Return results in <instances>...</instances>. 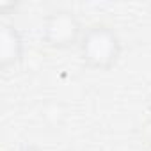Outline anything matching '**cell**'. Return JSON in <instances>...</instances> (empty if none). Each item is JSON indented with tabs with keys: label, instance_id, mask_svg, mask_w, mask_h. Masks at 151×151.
<instances>
[{
	"label": "cell",
	"instance_id": "cell-1",
	"mask_svg": "<svg viewBox=\"0 0 151 151\" xmlns=\"http://www.w3.org/2000/svg\"><path fill=\"white\" fill-rule=\"evenodd\" d=\"M78 53L86 68L94 71H109L119 62L123 43L112 27L94 23L86 29L78 45Z\"/></svg>",
	"mask_w": 151,
	"mask_h": 151
},
{
	"label": "cell",
	"instance_id": "cell-5",
	"mask_svg": "<svg viewBox=\"0 0 151 151\" xmlns=\"http://www.w3.org/2000/svg\"><path fill=\"white\" fill-rule=\"evenodd\" d=\"M16 151H43L39 146H36V144H23V146H20Z\"/></svg>",
	"mask_w": 151,
	"mask_h": 151
},
{
	"label": "cell",
	"instance_id": "cell-3",
	"mask_svg": "<svg viewBox=\"0 0 151 151\" xmlns=\"http://www.w3.org/2000/svg\"><path fill=\"white\" fill-rule=\"evenodd\" d=\"M25 57V39L23 34L13 25L4 22L0 25V69L7 71L18 66Z\"/></svg>",
	"mask_w": 151,
	"mask_h": 151
},
{
	"label": "cell",
	"instance_id": "cell-2",
	"mask_svg": "<svg viewBox=\"0 0 151 151\" xmlns=\"http://www.w3.org/2000/svg\"><path fill=\"white\" fill-rule=\"evenodd\" d=\"M84 32L86 29L80 18L68 9L48 13L41 25V39L53 50H69L73 46L78 48Z\"/></svg>",
	"mask_w": 151,
	"mask_h": 151
},
{
	"label": "cell",
	"instance_id": "cell-4",
	"mask_svg": "<svg viewBox=\"0 0 151 151\" xmlns=\"http://www.w3.org/2000/svg\"><path fill=\"white\" fill-rule=\"evenodd\" d=\"M16 4L14 2H0V14H14Z\"/></svg>",
	"mask_w": 151,
	"mask_h": 151
}]
</instances>
